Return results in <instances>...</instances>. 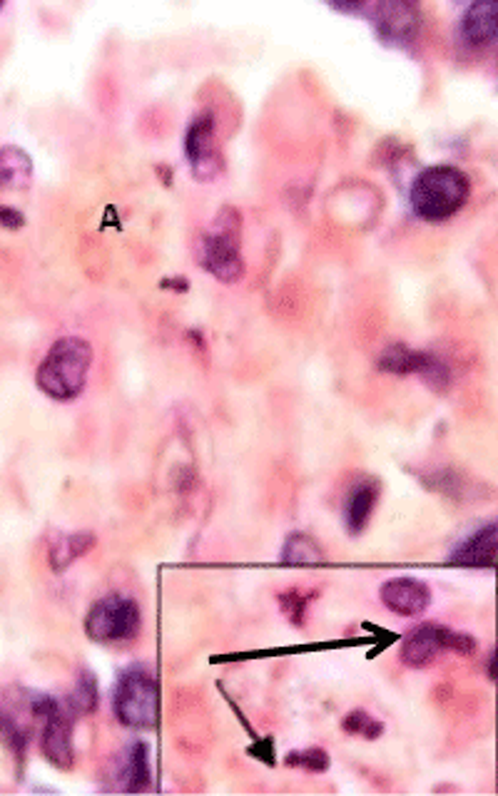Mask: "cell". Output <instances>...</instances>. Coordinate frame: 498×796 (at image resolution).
Instances as JSON below:
<instances>
[{"label": "cell", "instance_id": "obj_1", "mask_svg": "<svg viewBox=\"0 0 498 796\" xmlns=\"http://www.w3.org/2000/svg\"><path fill=\"white\" fill-rule=\"evenodd\" d=\"M90 364H93V349L88 341L80 336L58 339L38 366L35 374L38 389L55 401H73L85 389Z\"/></svg>", "mask_w": 498, "mask_h": 796}, {"label": "cell", "instance_id": "obj_2", "mask_svg": "<svg viewBox=\"0 0 498 796\" xmlns=\"http://www.w3.org/2000/svg\"><path fill=\"white\" fill-rule=\"evenodd\" d=\"M471 195V182L459 167H429L411 185V209L426 222H444L454 217Z\"/></svg>", "mask_w": 498, "mask_h": 796}, {"label": "cell", "instance_id": "obj_3", "mask_svg": "<svg viewBox=\"0 0 498 796\" xmlns=\"http://www.w3.org/2000/svg\"><path fill=\"white\" fill-rule=\"evenodd\" d=\"M113 709L118 722L130 729H152L160 717V685L142 667H130L115 685Z\"/></svg>", "mask_w": 498, "mask_h": 796}, {"label": "cell", "instance_id": "obj_4", "mask_svg": "<svg viewBox=\"0 0 498 796\" xmlns=\"http://www.w3.org/2000/svg\"><path fill=\"white\" fill-rule=\"evenodd\" d=\"M237 229H240V217L232 214V219H225V214L217 217V229L200 237V259L197 262L217 277L220 282H240L245 277V262L240 254V242H237Z\"/></svg>", "mask_w": 498, "mask_h": 796}, {"label": "cell", "instance_id": "obj_5", "mask_svg": "<svg viewBox=\"0 0 498 796\" xmlns=\"http://www.w3.org/2000/svg\"><path fill=\"white\" fill-rule=\"evenodd\" d=\"M140 630V607L125 595H108L95 602L85 617V632L95 642H125Z\"/></svg>", "mask_w": 498, "mask_h": 796}, {"label": "cell", "instance_id": "obj_6", "mask_svg": "<svg viewBox=\"0 0 498 796\" xmlns=\"http://www.w3.org/2000/svg\"><path fill=\"white\" fill-rule=\"evenodd\" d=\"M441 652H459V655H474L476 642L466 632H454L449 627L421 625L419 630L406 637L401 647V662L409 667H426L441 655Z\"/></svg>", "mask_w": 498, "mask_h": 796}, {"label": "cell", "instance_id": "obj_7", "mask_svg": "<svg viewBox=\"0 0 498 796\" xmlns=\"http://www.w3.org/2000/svg\"><path fill=\"white\" fill-rule=\"evenodd\" d=\"M376 366L386 374H396V376H409L416 374L436 391H444L449 386V369H446L444 361H439L436 356L424 354V351H411L409 346L404 344H391L376 356Z\"/></svg>", "mask_w": 498, "mask_h": 796}, {"label": "cell", "instance_id": "obj_8", "mask_svg": "<svg viewBox=\"0 0 498 796\" xmlns=\"http://www.w3.org/2000/svg\"><path fill=\"white\" fill-rule=\"evenodd\" d=\"M359 13L369 18L379 38L386 43H409L421 25V13L414 3L404 0H381V3H359Z\"/></svg>", "mask_w": 498, "mask_h": 796}, {"label": "cell", "instance_id": "obj_9", "mask_svg": "<svg viewBox=\"0 0 498 796\" xmlns=\"http://www.w3.org/2000/svg\"><path fill=\"white\" fill-rule=\"evenodd\" d=\"M40 747H43V757L48 759L53 767L70 769L75 762V747H73V722L68 714L63 712V707H55L53 712H48L43 717V737H40Z\"/></svg>", "mask_w": 498, "mask_h": 796}, {"label": "cell", "instance_id": "obj_10", "mask_svg": "<svg viewBox=\"0 0 498 796\" xmlns=\"http://www.w3.org/2000/svg\"><path fill=\"white\" fill-rule=\"evenodd\" d=\"M185 150L190 157L192 167H195L197 177L215 175L217 162H215V122L212 115H200L192 120V125L187 127L185 135Z\"/></svg>", "mask_w": 498, "mask_h": 796}, {"label": "cell", "instance_id": "obj_11", "mask_svg": "<svg viewBox=\"0 0 498 796\" xmlns=\"http://www.w3.org/2000/svg\"><path fill=\"white\" fill-rule=\"evenodd\" d=\"M381 602L391 612L404 617H416L429 607L431 593L424 583L414 578H394L381 585Z\"/></svg>", "mask_w": 498, "mask_h": 796}, {"label": "cell", "instance_id": "obj_12", "mask_svg": "<svg viewBox=\"0 0 498 796\" xmlns=\"http://www.w3.org/2000/svg\"><path fill=\"white\" fill-rule=\"evenodd\" d=\"M451 563L464 568H494L496 563V523H489L466 538L459 548L451 553Z\"/></svg>", "mask_w": 498, "mask_h": 796}, {"label": "cell", "instance_id": "obj_13", "mask_svg": "<svg viewBox=\"0 0 498 796\" xmlns=\"http://www.w3.org/2000/svg\"><path fill=\"white\" fill-rule=\"evenodd\" d=\"M376 500H379V483L374 478H362L357 486L349 491L347 503H344V523L352 535H359L367 528L369 518H372Z\"/></svg>", "mask_w": 498, "mask_h": 796}, {"label": "cell", "instance_id": "obj_14", "mask_svg": "<svg viewBox=\"0 0 498 796\" xmlns=\"http://www.w3.org/2000/svg\"><path fill=\"white\" fill-rule=\"evenodd\" d=\"M496 3H474L464 13L461 30L471 45H494L496 43Z\"/></svg>", "mask_w": 498, "mask_h": 796}, {"label": "cell", "instance_id": "obj_15", "mask_svg": "<svg viewBox=\"0 0 498 796\" xmlns=\"http://www.w3.org/2000/svg\"><path fill=\"white\" fill-rule=\"evenodd\" d=\"M33 180V162L20 147L0 150V190H25Z\"/></svg>", "mask_w": 498, "mask_h": 796}, {"label": "cell", "instance_id": "obj_16", "mask_svg": "<svg viewBox=\"0 0 498 796\" xmlns=\"http://www.w3.org/2000/svg\"><path fill=\"white\" fill-rule=\"evenodd\" d=\"M95 543L93 533H70V535H58V538L50 540V568L55 573H63L65 568L75 563L80 555L88 553Z\"/></svg>", "mask_w": 498, "mask_h": 796}, {"label": "cell", "instance_id": "obj_17", "mask_svg": "<svg viewBox=\"0 0 498 796\" xmlns=\"http://www.w3.org/2000/svg\"><path fill=\"white\" fill-rule=\"evenodd\" d=\"M120 774H123L125 792H142L147 787V782H150V762H147L145 742H135L127 749Z\"/></svg>", "mask_w": 498, "mask_h": 796}, {"label": "cell", "instance_id": "obj_18", "mask_svg": "<svg viewBox=\"0 0 498 796\" xmlns=\"http://www.w3.org/2000/svg\"><path fill=\"white\" fill-rule=\"evenodd\" d=\"M282 563L289 565H317L324 563V550L314 543L309 535L294 533L289 535L282 548Z\"/></svg>", "mask_w": 498, "mask_h": 796}, {"label": "cell", "instance_id": "obj_19", "mask_svg": "<svg viewBox=\"0 0 498 796\" xmlns=\"http://www.w3.org/2000/svg\"><path fill=\"white\" fill-rule=\"evenodd\" d=\"M100 702V692H98V680H95L93 672L83 670L78 675V682H75V690L70 695V704L78 714H93L98 709Z\"/></svg>", "mask_w": 498, "mask_h": 796}, {"label": "cell", "instance_id": "obj_20", "mask_svg": "<svg viewBox=\"0 0 498 796\" xmlns=\"http://www.w3.org/2000/svg\"><path fill=\"white\" fill-rule=\"evenodd\" d=\"M287 764L289 767H302V769H307V772L319 774V772H327L329 769V754L319 747L302 749V752H289Z\"/></svg>", "mask_w": 498, "mask_h": 796}, {"label": "cell", "instance_id": "obj_21", "mask_svg": "<svg viewBox=\"0 0 498 796\" xmlns=\"http://www.w3.org/2000/svg\"><path fill=\"white\" fill-rule=\"evenodd\" d=\"M344 729H347L349 734H362V737L367 739H376L381 737V732H384V724L369 717L364 709H357V712H352L347 719H344Z\"/></svg>", "mask_w": 498, "mask_h": 796}, {"label": "cell", "instance_id": "obj_22", "mask_svg": "<svg viewBox=\"0 0 498 796\" xmlns=\"http://www.w3.org/2000/svg\"><path fill=\"white\" fill-rule=\"evenodd\" d=\"M307 600L309 597H304V593H299V590L279 595V605H282V610L287 612V617L294 625H302L304 622V605H307Z\"/></svg>", "mask_w": 498, "mask_h": 796}, {"label": "cell", "instance_id": "obj_23", "mask_svg": "<svg viewBox=\"0 0 498 796\" xmlns=\"http://www.w3.org/2000/svg\"><path fill=\"white\" fill-rule=\"evenodd\" d=\"M25 224V217L18 212V209L10 207H0V227L5 229H20Z\"/></svg>", "mask_w": 498, "mask_h": 796}, {"label": "cell", "instance_id": "obj_24", "mask_svg": "<svg viewBox=\"0 0 498 796\" xmlns=\"http://www.w3.org/2000/svg\"><path fill=\"white\" fill-rule=\"evenodd\" d=\"M489 680H496V657H489Z\"/></svg>", "mask_w": 498, "mask_h": 796}, {"label": "cell", "instance_id": "obj_25", "mask_svg": "<svg viewBox=\"0 0 498 796\" xmlns=\"http://www.w3.org/2000/svg\"><path fill=\"white\" fill-rule=\"evenodd\" d=\"M0 8H3V3H0Z\"/></svg>", "mask_w": 498, "mask_h": 796}]
</instances>
